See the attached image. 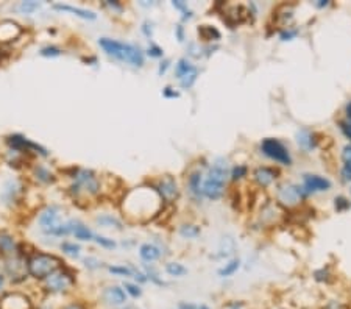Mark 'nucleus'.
Listing matches in <instances>:
<instances>
[{"instance_id":"24","label":"nucleus","mask_w":351,"mask_h":309,"mask_svg":"<svg viewBox=\"0 0 351 309\" xmlns=\"http://www.w3.org/2000/svg\"><path fill=\"white\" fill-rule=\"evenodd\" d=\"M234 249H236V244H234V239L230 238V236H226L222 239L220 242V247H219V258H228V256H231L234 253Z\"/></svg>"},{"instance_id":"54","label":"nucleus","mask_w":351,"mask_h":309,"mask_svg":"<svg viewBox=\"0 0 351 309\" xmlns=\"http://www.w3.org/2000/svg\"><path fill=\"white\" fill-rule=\"evenodd\" d=\"M328 5H329L328 0H318V4H317L318 8H323V7H328Z\"/></svg>"},{"instance_id":"56","label":"nucleus","mask_w":351,"mask_h":309,"mask_svg":"<svg viewBox=\"0 0 351 309\" xmlns=\"http://www.w3.org/2000/svg\"><path fill=\"white\" fill-rule=\"evenodd\" d=\"M2 289H4V275L0 273V290H2Z\"/></svg>"},{"instance_id":"19","label":"nucleus","mask_w":351,"mask_h":309,"mask_svg":"<svg viewBox=\"0 0 351 309\" xmlns=\"http://www.w3.org/2000/svg\"><path fill=\"white\" fill-rule=\"evenodd\" d=\"M55 10H59V11H69V13H73L75 16L83 18V19H89V21H93V19H96V18H97L94 11L83 10V8H75V7H70V5H61V4H56V5H55Z\"/></svg>"},{"instance_id":"2","label":"nucleus","mask_w":351,"mask_h":309,"mask_svg":"<svg viewBox=\"0 0 351 309\" xmlns=\"http://www.w3.org/2000/svg\"><path fill=\"white\" fill-rule=\"evenodd\" d=\"M99 44L110 56H114L120 61H127V63L136 67L144 66V53L139 47H136L133 44L120 42L116 39H110V38H102Z\"/></svg>"},{"instance_id":"15","label":"nucleus","mask_w":351,"mask_h":309,"mask_svg":"<svg viewBox=\"0 0 351 309\" xmlns=\"http://www.w3.org/2000/svg\"><path fill=\"white\" fill-rule=\"evenodd\" d=\"M277 171L272 167H257L256 171L253 172V178L254 181L259 184L261 188H267L269 184H272L275 181V178H277Z\"/></svg>"},{"instance_id":"40","label":"nucleus","mask_w":351,"mask_h":309,"mask_svg":"<svg viewBox=\"0 0 351 309\" xmlns=\"http://www.w3.org/2000/svg\"><path fill=\"white\" fill-rule=\"evenodd\" d=\"M96 242L102 247H105V249H114L116 247V242L113 239H108V238H103V236H96Z\"/></svg>"},{"instance_id":"25","label":"nucleus","mask_w":351,"mask_h":309,"mask_svg":"<svg viewBox=\"0 0 351 309\" xmlns=\"http://www.w3.org/2000/svg\"><path fill=\"white\" fill-rule=\"evenodd\" d=\"M195 69H197V67H195L194 64H191L186 58H181V59L178 61L177 67H175V75H177V79H178V80H181L183 76H186L188 73L194 72Z\"/></svg>"},{"instance_id":"31","label":"nucleus","mask_w":351,"mask_h":309,"mask_svg":"<svg viewBox=\"0 0 351 309\" xmlns=\"http://www.w3.org/2000/svg\"><path fill=\"white\" fill-rule=\"evenodd\" d=\"M35 175H36V178H38L39 181H42V183H50V181H53V175H52L44 166H38V167L35 169Z\"/></svg>"},{"instance_id":"1","label":"nucleus","mask_w":351,"mask_h":309,"mask_svg":"<svg viewBox=\"0 0 351 309\" xmlns=\"http://www.w3.org/2000/svg\"><path fill=\"white\" fill-rule=\"evenodd\" d=\"M228 172H230V167H228L226 160L217 158L214 161V164L211 166L208 177L203 180L202 195H205L209 200H219L225 191V183L228 180Z\"/></svg>"},{"instance_id":"42","label":"nucleus","mask_w":351,"mask_h":309,"mask_svg":"<svg viewBox=\"0 0 351 309\" xmlns=\"http://www.w3.org/2000/svg\"><path fill=\"white\" fill-rule=\"evenodd\" d=\"M147 53H148L151 58H161V56H162V49L158 47V45H150L148 50H147Z\"/></svg>"},{"instance_id":"47","label":"nucleus","mask_w":351,"mask_h":309,"mask_svg":"<svg viewBox=\"0 0 351 309\" xmlns=\"http://www.w3.org/2000/svg\"><path fill=\"white\" fill-rule=\"evenodd\" d=\"M162 94H164V97H167V99H177V97H180L178 92H177V91H173L172 88H165Z\"/></svg>"},{"instance_id":"43","label":"nucleus","mask_w":351,"mask_h":309,"mask_svg":"<svg viewBox=\"0 0 351 309\" xmlns=\"http://www.w3.org/2000/svg\"><path fill=\"white\" fill-rule=\"evenodd\" d=\"M314 276H315L317 281H328L329 273H328V270H325V269H320V270H317V272L314 273Z\"/></svg>"},{"instance_id":"14","label":"nucleus","mask_w":351,"mask_h":309,"mask_svg":"<svg viewBox=\"0 0 351 309\" xmlns=\"http://www.w3.org/2000/svg\"><path fill=\"white\" fill-rule=\"evenodd\" d=\"M102 300L110 306H122L127 303V293L119 286H108L102 292Z\"/></svg>"},{"instance_id":"3","label":"nucleus","mask_w":351,"mask_h":309,"mask_svg":"<svg viewBox=\"0 0 351 309\" xmlns=\"http://www.w3.org/2000/svg\"><path fill=\"white\" fill-rule=\"evenodd\" d=\"M27 267H28V273L33 278H36V280H45L49 275L59 270L61 261L53 255L38 253L27 261Z\"/></svg>"},{"instance_id":"32","label":"nucleus","mask_w":351,"mask_h":309,"mask_svg":"<svg viewBox=\"0 0 351 309\" xmlns=\"http://www.w3.org/2000/svg\"><path fill=\"white\" fill-rule=\"evenodd\" d=\"M197 76H198V70H197V69H195L194 72L188 73L186 76H183V79L180 80V83H181V88H185V89H189V88H192V86H194V83L197 82Z\"/></svg>"},{"instance_id":"11","label":"nucleus","mask_w":351,"mask_h":309,"mask_svg":"<svg viewBox=\"0 0 351 309\" xmlns=\"http://www.w3.org/2000/svg\"><path fill=\"white\" fill-rule=\"evenodd\" d=\"M39 225L47 235L59 225V208L58 206H49L45 208L39 215Z\"/></svg>"},{"instance_id":"28","label":"nucleus","mask_w":351,"mask_h":309,"mask_svg":"<svg viewBox=\"0 0 351 309\" xmlns=\"http://www.w3.org/2000/svg\"><path fill=\"white\" fill-rule=\"evenodd\" d=\"M180 235L183 238H186V239H194L197 236H200V226H197V225H181L180 228Z\"/></svg>"},{"instance_id":"52","label":"nucleus","mask_w":351,"mask_h":309,"mask_svg":"<svg viewBox=\"0 0 351 309\" xmlns=\"http://www.w3.org/2000/svg\"><path fill=\"white\" fill-rule=\"evenodd\" d=\"M325 309H345V306H342L337 301H331V303H328V306Z\"/></svg>"},{"instance_id":"50","label":"nucleus","mask_w":351,"mask_h":309,"mask_svg":"<svg viewBox=\"0 0 351 309\" xmlns=\"http://www.w3.org/2000/svg\"><path fill=\"white\" fill-rule=\"evenodd\" d=\"M178 309H197V306L192 303H188V301H181L178 304Z\"/></svg>"},{"instance_id":"12","label":"nucleus","mask_w":351,"mask_h":309,"mask_svg":"<svg viewBox=\"0 0 351 309\" xmlns=\"http://www.w3.org/2000/svg\"><path fill=\"white\" fill-rule=\"evenodd\" d=\"M331 188V181L325 177L320 175H304L303 178V191L309 194V192H322L328 191Z\"/></svg>"},{"instance_id":"37","label":"nucleus","mask_w":351,"mask_h":309,"mask_svg":"<svg viewBox=\"0 0 351 309\" xmlns=\"http://www.w3.org/2000/svg\"><path fill=\"white\" fill-rule=\"evenodd\" d=\"M39 7H41V5H39L38 2H32V0H30V2H22V4L19 5V10H21L22 13H27V14H30V13L36 11Z\"/></svg>"},{"instance_id":"21","label":"nucleus","mask_w":351,"mask_h":309,"mask_svg":"<svg viewBox=\"0 0 351 309\" xmlns=\"http://www.w3.org/2000/svg\"><path fill=\"white\" fill-rule=\"evenodd\" d=\"M202 186H203V175L202 172H194L189 177V191L194 197H202Z\"/></svg>"},{"instance_id":"29","label":"nucleus","mask_w":351,"mask_h":309,"mask_svg":"<svg viewBox=\"0 0 351 309\" xmlns=\"http://www.w3.org/2000/svg\"><path fill=\"white\" fill-rule=\"evenodd\" d=\"M165 272L170 276H183L188 273V269L183 264H180V262H169V264L165 266Z\"/></svg>"},{"instance_id":"9","label":"nucleus","mask_w":351,"mask_h":309,"mask_svg":"<svg viewBox=\"0 0 351 309\" xmlns=\"http://www.w3.org/2000/svg\"><path fill=\"white\" fill-rule=\"evenodd\" d=\"M0 309H32V301L19 292L7 293L0 300Z\"/></svg>"},{"instance_id":"6","label":"nucleus","mask_w":351,"mask_h":309,"mask_svg":"<svg viewBox=\"0 0 351 309\" xmlns=\"http://www.w3.org/2000/svg\"><path fill=\"white\" fill-rule=\"evenodd\" d=\"M75 280L73 276L64 270H56L52 275H49L47 278L44 280V286L47 292L52 293H63L67 292L72 286H73Z\"/></svg>"},{"instance_id":"35","label":"nucleus","mask_w":351,"mask_h":309,"mask_svg":"<svg viewBox=\"0 0 351 309\" xmlns=\"http://www.w3.org/2000/svg\"><path fill=\"white\" fill-rule=\"evenodd\" d=\"M108 270H110L111 273L120 275V276H133V275H134V272H133L131 269L125 267V266H110Z\"/></svg>"},{"instance_id":"53","label":"nucleus","mask_w":351,"mask_h":309,"mask_svg":"<svg viewBox=\"0 0 351 309\" xmlns=\"http://www.w3.org/2000/svg\"><path fill=\"white\" fill-rule=\"evenodd\" d=\"M175 33H177L178 41H183V39H185V32H183V27H181V25H178V27L175 28Z\"/></svg>"},{"instance_id":"57","label":"nucleus","mask_w":351,"mask_h":309,"mask_svg":"<svg viewBox=\"0 0 351 309\" xmlns=\"http://www.w3.org/2000/svg\"><path fill=\"white\" fill-rule=\"evenodd\" d=\"M197 309H211V307L206 306V304H200V306H197Z\"/></svg>"},{"instance_id":"4","label":"nucleus","mask_w":351,"mask_h":309,"mask_svg":"<svg viewBox=\"0 0 351 309\" xmlns=\"http://www.w3.org/2000/svg\"><path fill=\"white\" fill-rule=\"evenodd\" d=\"M261 150L266 157H269L270 160L277 161L280 164L291 166V163H292L291 153H289V150L278 141V139H273V137L264 139L262 144H261Z\"/></svg>"},{"instance_id":"16","label":"nucleus","mask_w":351,"mask_h":309,"mask_svg":"<svg viewBox=\"0 0 351 309\" xmlns=\"http://www.w3.org/2000/svg\"><path fill=\"white\" fill-rule=\"evenodd\" d=\"M21 35V27L13 21L0 22V42L14 41Z\"/></svg>"},{"instance_id":"22","label":"nucleus","mask_w":351,"mask_h":309,"mask_svg":"<svg viewBox=\"0 0 351 309\" xmlns=\"http://www.w3.org/2000/svg\"><path fill=\"white\" fill-rule=\"evenodd\" d=\"M342 160H343V167H342V177L345 181H351V145H345L342 151Z\"/></svg>"},{"instance_id":"5","label":"nucleus","mask_w":351,"mask_h":309,"mask_svg":"<svg viewBox=\"0 0 351 309\" xmlns=\"http://www.w3.org/2000/svg\"><path fill=\"white\" fill-rule=\"evenodd\" d=\"M75 183L72 184V192H86L89 195H97L100 192V183L91 171H78L73 175Z\"/></svg>"},{"instance_id":"26","label":"nucleus","mask_w":351,"mask_h":309,"mask_svg":"<svg viewBox=\"0 0 351 309\" xmlns=\"http://www.w3.org/2000/svg\"><path fill=\"white\" fill-rule=\"evenodd\" d=\"M72 233L75 235V238L80 241H91L93 239V231H91L87 226L81 225V223H73Z\"/></svg>"},{"instance_id":"27","label":"nucleus","mask_w":351,"mask_h":309,"mask_svg":"<svg viewBox=\"0 0 351 309\" xmlns=\"http://www.w3.org/2000/svg\"><path fill=\"white\" fill-rule=\"evenodd\" d=\"M240 267V261L239 259H233V261H230L228 262V264H225L222 269H219V276H222V278H226V276H231V275H234L236 272H237V269Z\"/></svg>"},{"instance_id":"38","label":"nucleus","mask_w":351,"mask_h":309,"mask_svg":"<svg viewBox=\"0 0 351 309\" xmlns=\"http://www.w3.org/2000/svg\"><path fill=\"white\" fill-rule=\"evenodd\" d=\"M172 5H173L177 10H180V11L185 13V16H183V19H191V18H192V11L188 10V5H186L185 2H180V0H175V2H172Z\"/></svg>"},{"instance_id":"33","label":"nucleus","mask_w":351,"mask_h":309,"mask_svg":"<svg viewBox=\"0 0 351 309\" xmlns=\"http://www.w3.org/2000/svg\"><path fill=\"white\" fill-rule=\"evenodd\" d=\"M124 289H125V293H128V295L133 297V298H139L142 295V290H141V287L137 286V284L124 283Z\"/></svg>"},{"instance_id":"23","label":"nucleus","mask_w":351,"mask_h":309,"mask_svg":"<svg viewBox=\"0 0 351 309\" xmlns=\"http://www.w3.org/2000/svg\"><path fill=\"white\" fill-rule=\"evenodd\" d=\"M198 35L203 41H217L220 39V32L212 25H202L198 27Z\"/></svg>"},{"instance_id":"18","label":"nucleus","mask_w":351,"mask_h":309,"mask_svg":"<svg viewBox=\"0 0 351 309\" xmlns=\"http://www.w3.org/2000/svg\"><path fill=\"white\" fill-rule=\"evenodd\" d=\"M139 255L145 262H153L161 256V250L153 244H144L139 249Z\"/></svg>"},{"instance_id":"39","label":"nucleus","mask_w":351,"mask_h":309,"mask_svg":"<svg viewBox=\"0 0 351 309\" xmlns=\"http://www.w3.org/2000/svg\"><path fill=\"white\" fill-rule=\"evenodd\" d=\"M245 175H247V167H245V166H236V167L233 169L231 177H233V180H234V181H236V180L243 178Z\"/></svg>"},{"instance_id":"17","label":"nucleus","mask_w":351,"mask_h":309,"mask_svg":"<svg viewBox=\"0 0 351 309\" xmlns=\"http://www.w3.org/2000/svg\"><path fill=\"white\" fill-rule=\"evenodd\" d=\"M297 142L304 151H311L317 147V139L315 134L306 128H303L297 133Z\"/></svg>"},{"instance_id":"51","label":"nucleus","mask_w":351,"mask_h":309,"mask_svg":"<svg viewBox=\"0 0 351 309\" xmlns=\"http://www.w3.org/2000/svg\"><path fill=\"white\" fill-rule=\"evenodd\" d=\"M169 64H170V61H169V59H164V61H162L161 66H159V70H158V72H159V75H162V73L167 70V67H169Z\"/></svg>"},{"instance_id":"13","label":"nucleus","mask_w":351,"mask_h":309,"mask_svg":"<svg viewBox=\"0 0 351 309\" xmlns=\"http://www.w3.org/2000/svg\"><path fill=\"white\" fill-rule=\"evenodd\" d=\"M8 144L13 150H19V151H30V150H35L38 153H41L42 157H45L47 154V150H45L44 147L28 141V139H25L24 136H19V134H14V136H10L8 137Z\"/></svg>"},{"instance_id":"10","label":"nucleus","mask_w":351,"mask_h":309,"mask_svg":"<svg viewBox=\"0 0 351 309\" xmlns=\"http://www.w3.org/2000/svg\"><path fill=\"white\" fill-rule=\"evenodd\" d=\"M159 197L165 202H175L178 198V186H177V181L172 177H162L158 183V188H156Z\"/></svg>"},{"instance_id":"45","label":"nucleus","mask_w":351,"mask_h":309,"mask_svg":"<svg viewBox=\"0 0 351 309\" xmlns=\"http://www.w3.org/2000/svg\"><path fill=\"white\" fill-rule=\"evenodd\" d=\"M105 7H108L110 10L113 11H122V5L119 2H116V0H106V2L103 4Z\"/></svg>"},{"instance_id":"49","label":"nucleus","mask_w":351,"mask_h":309,"mask_svg":"<svg viewBox=\"0 0 351 309\" xmlns=\"http://www.w3.org/2000/svg\"><path fill=\"white\" fill-rule=\"evenodd\" d=\"M61 309H86L81 303H69V304H66V306H63Z\"/></svg>"},{"instance_id":"8","label":"nucleus","mask_w":351,"mask_h":309,"mask_svg":"<svg viewBox=\"0 0 351 309\" xmlns=\"http://www.w3.org/2000/svg\"><path fill=\"white\" fill-rule=\"evenodd\" d=\"M5 273L11 278V281H14V283L25 280L27 273H28L27 262H25L22 258L11 256V258L7 259V262H5Z\"/></svg>"},{"instance_id":"20","label":"nucleus","mask_w":351,"mask_h":309,"mask_svg":"<svg viewBox=\"0 0 351 309\" xmlns=\"http://www.w3.org/2000/svg\"><path fill=\"white\" fill-rule=\"evenodd\" d=\"M16 252V241L5 231L0 233V253L2 255H13Z\"/></svg>"},{"instance_id":"44","label":"nucleus","mask_w":351,"mask_h":309,"mask_svg":"<svg viewBox=\"0 0 351 309\" xmlns=\"http://www.w3.org/2000/svg\"><path fill=\"white\" fill-rule=\"evenodd\" d=\"M349 205H348V202L346 200L343 198V197H337L335 198V209L337 211H342V209H345V208H348Z\"/></svg>"},{"instance_id":"55","label":"nucleus","mask_w":351,"mask_h":309,"mask_svg":"<svg viewBox=\"0 0 351 309\" xmlns=\"http://www.w3.org/2000/svg\"><path fill=\"white\" fill-rule=\"evenodd\" d=\"M230 309H242V303H234Z\"/></svg>"},{"instance_id":"48","label":"nucleus","mask_w":351,"mask_h":309,"mask_svg":"<svg viewBox=\"0 0 351 309\" xmlns=\"http://www.w3.org/2000/svg\"><path fill=\"white\" fill-rule=\"evenodd\" d=\"M84 262H86V266H87L89 269H97V267H100V262H99L96 258H86Z\"/></svg>"},{"instance_id":"41","label":"nucleus","mask_w":351,"mask_h":309,"mask_svg":"<svg viewBox=\"0 0 351 309\" xmlns=\"http://www.w3.org/2000/svg\"><path fill=\"white\" fill-rule=\"evenodd\" d=\"M41 55L42 56H59L61 50L58 47H53V45H49V47H44L41 50Z\"/></svg>"},{"instance_id":"7","label":"nucleus","mask_w":351,"mask_h":309,"mask_svg":"<svg viewBox=\"0 0 351 309\" xmlns=\"http://www.w3.org/2000/svg\"><path fill=\"white\" fill-rule=\"evenodd\" d=\"M304 195H306V192L303 191V188L297 186V184H291V183L283 184L278 189V200L283 205H287V206L298 205L304 198Z\"/></svg>"},{"instance_id":"34","label":"nucleus","mask_w":351,"mask_h":309,"mask_svg":"<svg viewBox=\"0 0 351 309\" xmlns=\"http://www.w3.org/2000/svg\"><path fill=\"white\" fill-rule=\"evenodd\" d=\"M61 250L66 252L70 256H78L80 247L77 244H73V242H63V244H61Z\"/></svg>"},{"instance_id":"46","label":"nucleus","mask_w":351,"mask_h":309,"mask_svg":"<svg viewBox=\"0 0 351 309\" xmlns=\"http://www.w3.org/2000/svg\"><path fill=\"white\" fill-rule=\"evenodd\" d=\"M297 33H298L297 30H284V32L281 33V39H283V41H289V39L295 38Z\"/></svg>"},{"instance_id":"30","label":"nucleus","mask_w":351,"mask_h":309,"mask_svg":"<svg viewBox=\"0 0 351 309\" xmlns=\"http://www.w3.org/2000/svg\"><path fill=\"white\" fill-rule=\"evenodd\" d=\"M97 222H99L100 225H103V226H114V228H117V229H122V223H120V220H119V219H116V217H113V215H110V214L99 215V217H97Z\"/></svg>"},{"instance_id":"36","label":"nucleus","mask_w":351,"mask_h":309,"mask_svg":"<svg viewBox=\"0 0 351 309\" xmlns=\"http://www.w3.org/2000/svg\"><path fill=\"white\" fill-rule=\"evenodd\" d=\"M342 130L351 139V102L346 105V122H342Z\"/></svg>"}]
</instances>
